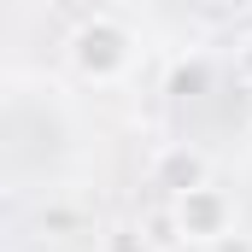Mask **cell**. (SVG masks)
<instances>
[{
  "label": "cell",
  "instance_id": "8992f818",
  "mask_svg": "<svg viewBox=\"0 0 252 252\" xmlns=\"http://www.w3.org/2000/svg\"><path fill=\"white\" fill-rule=\"evenodd\" d=\"M199 252H252V235H241V229H229L223 241H211V247H199Z\"/></svg>",
  "mask_w": 252,
  "mask_h": 252
},
{
  "label": "cell",
  "instance_id": "3957f363",
  "mask_svg": "<svg viewBox=\"0 0 252 252\" xmlns=\"http://www.w3.org/2000/svg\"><path fill=\"white\" fill-rule=\"evenodd\" d=\"M199 182H211V158H205L199 147L170 141V147H158V153H153V188L188 193V188H199Z\"/></svg>",
  "mask_w": 252,
  "mask_h": 252
},
{
  "label": "cell",
  "instance_id": "5b68a950",
  "mask_svg": "<svg viewBox=\"0 0 252 252\" xmlns=\"http://www.w3.org/2000/svg\"><path fill=\"white\" fill-rule=\"evenodd\" d=\"M100 252H153V247H147V235H141L135 223H112V229L100 235Z\"/></svg>",
  "mask_w": 252,
  "mask_h": 252
},
{
  "label": "cell",
  "instance_id": "6da1fadb",
  "mask_svg": "<svg viewBox=\"0 0 252 252\" xmlns=\"http://www.w3.org/2000/svg\"><path fill=\"white\" fill-rule=\"evenodd\" d=\"M135 53H141L135 30H129L124 18H112V12L82 18V24L70 30V41H64V59H70V70H76L82 82H94V88L124 82L129 70H135Z\"/></svg>",
  "mask_w": 252,
  "mask_h": 252
},
{
  "label": "cell",
  "instance_id": "277c9868",
  "mask_svg": "<svg viewBox=\"0 0 252 252\" xmlns=\"http://www.w3.org/2000/svg\"><path fill=\"white\" fill-rule=\"evenodd\" d=\"M205 82H211V59H182L176 70H170V94H205Z\"/></svg>",
  "mask_w": 252,
  "mask_h": 252
},
{
  "label": "cell",
  "instance_id": "52a82bcc",
  "mask_svg": "<svg viewBox=\"0 0 252 252\" xmlns=\"http://www.w3.org/2000/svg\"><path fill=\"white\" fill-rule=\"evenodd\" d=\"M235 64H241V82H247V88H252V35H247V41H241V59H235Z\"/></svg>",
  "mask_w": 252,
  "mask_h": 252
},
{
  "label": "cell",
  "instance_id": "7a4b0ae2",
  "mask_svg": "<svg viewBox=\"0 0 252 252\" xmlns=\"http://www.w3.org/2000/svg\"><path fill=\"white\" fill-rule=\"evenodd\" d=\"M170 229H176L182 247H211V241H223L229 229H241V217H235V199L223 188L199 182V188H188V193H170Z\"/></svg>",
  "mask_w": 252,
  "mask_h": 252
}]
</instances>
